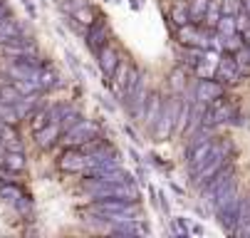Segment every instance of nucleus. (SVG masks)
I'll return each instance as SVG.
<instances>
[{
    "instance_id": "nucleus-36",
    "label": "nucleus",
    "mask_w": 250,
    "mask_h": 238,
    "mask_svg": "<svg viewBox=\"0 0 250 238\" xmlns=\"http://www.w3.org/2000/svg\"><path fill=\"white\" fill-rule=\"evenodd\" d=\"M243 45H245V40H240V35H238V32H235V35H230V38H226V50H233V52H238Z\"/></svg>"
},
{
    "instance_id": "nucleus-8",
    "label": "nucleus",
    "mask_w": 250,
    "mask_h": 238,
    "mask_svg": "<svg viewBox=\"0 0 250 238\" xmlns=\"http://www.w3.org/2000/svg\"><path fill=\"white\" fill-rule=\"evenodd\" d=\"M208 38H210V32L203 30L201 25H196V22H186V25H181V30H178V40H181V45H186V47L208 50Z\"/></svg>"
},
{
    "instance_id": "nucleus-5",
    "label": "nucleus",
    "mask_w": 250,
    "mask_h": 238,
    "mask_svg": "<svg viewBox=\"0 0 250 238\" xmlns=\"http://www.w3.org/2000/svg\"><path fill=\"white\" fill-rule=\"evenodd\" d=\"M210 149H213V139L208 137V134H203V131H193V139L188 142V147H186V161H188V169L191 172H196V169L201 166V161L210 154Z\"/></svg>"
},
{
    "instance_id": "nucleus-31",
    "label": "nucleus",
    "mask_w": 250,
    "mask_h": 238,
    "mask_svg": "<svg viewBox=\"0 0 250 238\" xmlns=\"http://www.w3.org/2000/svg\"><path fill=\"white\" fill-rule=\"evenodd\" d=\"M171 87H173L176 94H181L186 89V72L181 70V67H176V70L171 72Z\"/></svg>"
},
{
    "instance_id": "nucleus-38",
    "label": "nucleus",
    "mask_w": 250,
    "mask_h": 238,
    "mask_svg": "<svg viewBox=\"0 0 250 238\" xmlns=\"http://www.w3.org/2000/svg\"><path fill=\"white\" fill-rule=\"evenodd\" d=\"M5 18H10V8L5 0H0V20H5Z\"/></svg>"
},
{
    "instance_id": "nucleus-4",
    "label": "nucleus",
    "mask_w": 250,
    "mask_h": 238,
    "mask_svg": "<svg viewBox=\"0 0 250 238\" xmlns=\"http://www.w3.org/2000/svg\"><path fill=\"white\" fill-rule=\"evenodd\" d=\"M94 137H99V127H97L94 122L80 119L72 129L62 131V144H64V147H82V144L92 142Z\"/></svg>"
},
{
    "instance_id": "nucleus-6",
    "label": "nucleus",
    "mask_w": 250,
    "mask_h": 238,
    "mask_svg": "<svg viewBox=\"0 0 250 238\" xmlns=\"http://www.w3.org/2000/svg\"><path fill=\"white\" fill-rule=\"evenodd\" d=\"M235 117V107L226 99H213L206 105V112H203V127H218L223 122H230Z\"/></svg>"
},
{
    "instance_id": "nucleus-26",
    "label": "nucleus",
    "mask_w": 250,
    "mask_h": 238,
    "mask_svg": "<svg viewBox=\"0 0 250 238\" xmlns=\"http://www.w3.org/2000/svg\"><path fill=\"white\" fill-rule=\"evenodd\" d=\"M139 80H141V72L136 70V67H129V72H126V80H124V87H122V99H126L134 89H136V85H139Z\"/></svg>"
},
{
    "instance_id": "nucleus-19",
    "label": "nucleus",
    "mask_w": 250,
    "mask_h": 238,
    "mask_svg": "<svg viewBox=\"0 0 250 238\" xmlns=\"http://www.w3.org/2000/svg\"><path fill=\"white\" fill-rule=\"evenodd\" d=\"M35 137H38V147H42V149H50L60 137H62V127L57 124V122H50L45 129H40V131H35Z\"/></svg>"
},
{
    "instance_id": "nucleus-2",
    "label": "nucleus",
    "mask_w": 250,
    "mask_h": 238,
    "mask_svg": "<svg viewBox=\"0 0 250 238\" xmlns=\"http://www.w3.org/2000/svg\"><path fill=\"white\" fill-rule=\"evenodd\" d=\"M178 105H181V97H178V94L164 102L161 114H159V122H156V127L151 129V134H154V139H156V142H166L171 134H173V129H176V114H178Z\"/></svg>"
},
{
    "instance_id": "nucleus-21",
    "label": "nucleus",
    "mask_w": 250,
    "mask_h": 238,
    "mask_svg": "<svg viewBox=\"0 0 250 238\" xmlns=\"http://www.w3.org/2000/svg\"><path fill=\"white\" fill-rule=\"evenodd\" d=\"M38 82H40V87H42V89H55V87H62V77H60L55 70H50V67H42V70H40Z\"/></svg>"
},
{
    "instance_id": "nucleus-13",
    "label": "nucleus",
    "mask_w": 250,
    "mask_h": 238,
    "mask_svg": "<svg viewBox=\"0 0 250 238\" xmlns=\"http://www.w3.org/2000/svg\"><path fill=\"white\" fill-rule=\"evenodd\" d=\"M233 176V169L230 166H223L221 169V172H216V174H213L201 189H203V201H208V203H213V198H216V194H218V189L228 181Z\"/></svg>"
},
{
    "instance_id": "nucleus-14",
    "label": "nucleus",
    "mask_w": 250,
    "mask_h": 238,
    "mask_svg": "<svg viewBox=\"0 0 250 238\" xmlns=\"http://www.w3.org/2000/svg\"><path fill=\"white\" fill-rule=\"evenodd\" d=\"M22 35H25L22 22H18L15 18H5V20H0V45H10V43L20 40Z\"/></svg>"
},
{
    "instance_id": "nucleus-29",
    "label": "nucleus",
    "mask_w": 250,
    "mask_h": 238,
    "mask_svg": "<svg viewBox=\"0 0 250 238\" xmlns=\"http://www.w3.org/2000/svg\"><path fill=\"white\" fill-rule=\"evenodd\" d=\"M235 62H238L240 75H250V45H243V47L235 52Z\"/></svg>"
},
{
    "instance_id": "nucleus-27",
    "label": "nucleus",
    "mask_w": 250,
    "mask_h": 238,
    "mask_svg": "<svg viewBox=\"0 0 250 238\" xmlns=\"http://www.w3.org/2000/svg\"><path fill=\"white\" fill-rule=\"evenodd\" d=\"M216 30L221 32L223 38H230V35H235V18L230 15V13H223L221 15V20H218V25H216Z\"/></svg>"
},
{
    "instance_id": "nucleus-40",
    "label": "nucleus",
    "mask_w": 250,
    "mask_h": 238,
    "mask_svg": "<svg viewBox=\"0 0 250 238\" xmlns=\"http://www.w3.org/2000/svg\"><path fill=\"white\" fill-rule=\"evenodd\" d=\"M124 131H126V134H129V139H134V142H136V144H139V142H141V139H139V137H136V131H134V129H131V127H124Z\"/></svg>"
},
{
    "instance_id": "nucleus-10",
    "label": "nucleus",
    "mask_w": 250,
    "mask_h": 238,
    "mask_svg": "<svg viewBox=\"0 0 250 238\" xmlns=\"http://www.w3.org/2000/svg\"><path fill=\"white\" fill-rule=\"evenodd\" d=\"M238 206H240V194H238V196H233L230 201H226L223 206H218V209H216L221 226H223L226 231H230V233H235V223H238Z\"/></svg>"
},
{
    "instance_id": "nucleus-28",
    "label": "nucleus",
    "mask_w": 250,
    "mask_h": 238,
    "mask_svg": "<svg viewBox=\"0 0 250 238\" xmlns=\"http://www.w3.org/2000/svg\"><path fill=\"white\" fill-rule=\"evenodd\" d=\"M0 119H3L5 124H18L20 122V114H18L15 105H8V102L0 99Z\"/></svg>"
},
{
    "instance_id": "nucleus-7",
    "label": "nucleus",
    "mask_w": 250,
    "mask_h": 238,
    "mask_svg": "<svg viewBox=\"0 0 250 238\" xmlns=\"http://www.w3.org/2000/svg\"><path fill=\"white\" fill-rule=\"evenodd\" d=\"M92 214H129L139 216V203L136 201H124V198H94V206H89Z\"/></svg>"
},
{
    "instance_id": "nucleus-17",
    "label": "nucleus",
    "mask_w": 250,
    "mask_h": 238,
    "mask_svg": "<svg viewBox=\"0 0 250 238\" xmlns=\"http://www.w3.org/2000/svg\"><path fill=\"white\" fill-rule=\"evenodd\" d=\"M161 107H164L161 94H151V97L146 99V107H144V114H141V122H144L149 129H154V127H156L159 114H161Z\"/></svg>"
},
{
    "instance_id": "nucleus-15",
    "label": "nucleus",
    "mask_w": 250,
    "mask_h": 238,
    "mask_svg": "<svg viewBox=\"0 0 250 238\" xmlns=\"http://www.w3.org/2000/svg\"><path fill=\"white\" fill-rule=\"evenodd\" d=\"M218 97H223V85L221 82H216V80H206V77H201V82H198V87H196V99L198 102H213V99H218Z\"/></svg>"
},
{
    "instance_id": "nucleus-30",
    "label": "nucleus",
    "mask_w": 250,
    "mask_h": 238,
    "mask_svg": "<svg viewBox=\"0 0 250 238\" xmlns=\"http://www.w3.org/2000/svg\"><path fill=\"white\" fill-rule=\"evenodd\" d=\"M171 20L181 27V25H186V22H191L188 20V8H186V3H181V5H173L171 8Z\"/></svg>"
},
{
    "instance_id": "nucleus-24",
    "label": "nucleus",
    "mask_w": 250,
    "mask_h": 238,
    "mask_svg": "<svg viewBox=\"0 0 250 238\" xmlns=\"http://www.w3.org/2000/svg\"><path fill=\"white\" fill-rule=\"evenodd\" d=\"M221 15H223V8H221V3H218V0H210V3H208V8H206V15H203V22H206V27H216V25H218V20H221Z\"/></svg>"
},
{
    "instance_id": "nucleus-33",
    "label": "nucleus",
    "mask_w": 250,
    "mask_h": 238,
    "mask_svg": "<svg viewBox=\"0 0 250 238\" xmlns=\"http://www.w3.org/2000/svg\"><path fill=\"white\" fill-rule=\"evenodd\" d=\"M50 124V114H47V109H38L32 114V131H40V129H45Z\"/></svg>"
},
{
    "instance_id": "nucleus-43",
    "label": "nucleus",
    "mask_w": 250,
    "mask_h": 238,
    "mask_svg": "<svg viewBox=\"0 0 250 238\" xmlns=\"http://www.w3.org/2000/svg\"><path fill=\"white\" fill-rule=\"evenodd\" d=\"M243 38H245V45H250V25L245 27V32H243Z\"/></svg>"
},
{
    "instance_id": "nucleus-20",
    "label": "nucleus",
    "mask_w": 250,
    "mask_h": 238,
    "mask_svg": "<svg viewBox=\"0 0 250 238\" xmlns=\"http://www.w3.org/2000/svg\"><path fill=\"white\" fill-rule=\"evenodd\" d=\"M193 102L196 99H191V102H184L181 99V105H178V114H176V131H186V124H188V119H191V112H193Z\"/></svg>"
},
{
    "instance_id": "nucleus-39",
    "label": "nucleus",
    "mask_w": 250,
    "mask_h": 238,
    "mask_svg": "<svg viewBox=\"0 0 250 238\" xmlns=\"http://www.w3.org/2000/svg\"><path fill=\"white\" fill-rule=\"evenodd\" d=\"M22 3H25V8H27L30 18H35V15H38V10H35V5H32V0H22Z\"/></svg>"
},
{
    "instance_id": "nucleus-34",
    "label": "nucleus",
    "mask_w": 250,
    "mask_h": 238,
    "mask_svg": "<svg viewBox=\"0 0 250 238\" xmlns=\"http://www.w3.org/2000/svg\"><path fill=\"white\" fill-rule=\"evenodd\" d=\"M22 194L15 189V186H0V198L3 201H10V203H18V198H20Z\"/></svg>"
},
{
    "instance_id": "nucleus-18",
    "label": "nucleus",
    "mask_w": 250,
    "mask_h": 238,
    "mask_svg": "<svg viewBox=\"0 0 250 238\" xmlns=\"http://www.w3.org/2000/svg\"><path fill=\"white\" fill-rule=\"evenodd\" d=\"M106 32H109V30H106L104 22H92V25H89V32H87V47H89L94 55L106 45Z\"/></svg>"
},
{
    "instance_id": "nucleus-23",
    "label": "nucleus",
    "mask_w": 250,
    "mask_h": 238,
    "mask_svg": "<svg viewBox=\"0 0 250 238\" xmlns=\"http://www.w3.org/2000/svg\"><path fill=\"white\" fill-rule=\"evenodd\" d=\"M129 67H131V65H126V62H122V60H119L117 70H114V72H112V77H109V80H112V89H114L119 97H122V87H124V80H126Z\"/></svg>"
},
{
    "instance_id": "nucleus-22",
    "label": "nucleus",
    "mask_w": 250,
    "mask_h": 238,
    "mask_svg": "<svg viewBox=\"0 0 250 238\" xmlns=\"http://www.w3.org/2000/svg\"><path fill=\"white\" fill-rule=\"evenodd\" d=\"M210 0H188L186 8H188V20L191 22H203V15H206V8H208Z\"/></svg>"
},
{
    "instance_id": "nucleus-16",
    "label": "nucleus",
    "mask_w": 250,
    "mask_h": 238,
    "mask_svg": "<svg viewBox=\"0 0 250 238\" xmlns=\"http://www.w3.org/2000/svg\"><path fill=\"white\" fill-rule=\"evenodd\" d=\"M60 169H64V172H84L87 169V154L77 151V149H67L60 159Z\"/></svg>"
},
{
    "instance_id": "nucleus-32",
    "label": "nucleus",
    "mask_w": 250,
    "mask_h": 238,
    "mask_svg": "<svg viewBox=\"0 0 250 238\" xmlns=\"http://www.w3.org/2000/svg\"><path fill=\"white\" fill-rule=\"evenodd\" d=\"M72 20L80 22V25H87V27H89V25L94 22V13H92L87 5H82V8H77V10L72 13Z\"/></svg>"
},
{
    "instance_id": "nucleus-41",
    "label": "nucleus",
    "mask_w": 250,
    "mask_h": 238,
    "mask_svg": "<svg viewBox=\"0 0 250 238\" xmlns=\"http://www.w3.org/2000/svg\"><path fill=\"white\" fill-rule=\"evenodd\" d=\"M188 231H191V233H196V236H201V233H203V228H201L198 223H188Z\"/></svg>"
},
{
    "instance_id": "nucleus-9",
    "label": "nucleus",
    "mask_w": 250,
    "mask_h": 238,
    "mask_svg": "<svg viewBox=\"0 0 250 238\" xmlns=\"http://www.w3.org/2000/svg\"><path fill=\"white\" fill-rule=\"evenodd\" d=\"M146 99H149V92H146V77L141 75L136 89L124 99V105H126V109H129V114H131L134 119H141V114H144V107H146Z\"/></svg>"
},
{
    "instance_id": "nucleus-11",
    "label": "nucleus",
    "mask_w": 250,
    "mask_h": 238,
    "mask_svg": "<svg viewBox=\"0 0 250 238\" xmlns=\"http://www.w3.org/2000/svg\"><path fill=\"white\" fill-rule=\"evenodd\" d=\"M216 75H218V80H223V82H230V85L240 82V77H243V75H240V70H238V62H235V55H230V52L221 55Z\"/></svg>"
},
{
    "instance_id": "nucleus-44",
    "label": "nucleus",
    "mask_w": 250,
    "mask_h": 238,
    "mask_svg": "<svg viewBox=\"0 0 250 238\" xmlns=\"http://www.w3.org/2000/svg\"><path fill=\"white\" fill-rule=\"evenodd\" d=\"M245 10H248V15H250V0H245V5H243Z\"/></svg>"
},
{
    "instance_id": "nucleus-1",
    "label": "nucleus",
    "mask_w": 250,
    "mask_h": 238,
    "mask_svg": "<svg viewBox=\"0 0 250 238\" xmlns=\"http://www.w3.org/2000/svg\"><path fill=\"white\" fill-rule=\"evenodd\" d=\"M87 194L94 198H124V201H139V191L134 181H122V184H109V181H99V179H87L84 181Z\"/></svg>"
},
{
    "instance_id": "nucleus-25",
    "label": "nucleus",
    "mask_w": 250,
    "mask_h": 238,
    "mask_svg": "<svg viewBox=\"0 0 250 238\" xmlns=\"http://www.w3.org/2000/svg\"><path fill=\"white\" fill-rule=\"evenodd\" d=\"M3 166L8 169V172H22L25 169V156L22 151H8L3 156Z\"/></svg>"
},
{
    "instance_id": "nucleus-42",
    "label": "nucleus",
    "mask_w": 250,
    "mask_h": 238,
    "mask_svg": "<svg viewBox=\"0 0 250 238\" xmlns=\"http://www.w3.org/2000/svg\"><path fill=\"white\" fill-rule=\"evenodd\" d=\"M129 156L136 161V164H141V159H139V154H136V149H129Z\"/></svg>"
},
{
    "instance_id": "nucleus-3",
    "label": "nucleus",
    "mask_w": 250,
    "mask_h": 238,
    "mask_svg": "<svg viewBox=\"0 0 250 238\" xmlns=\"http://www.w3.org/2000/svg\"><path fill=\"white\" fill-rule=\"evenodd\" d=\"M223 166H226V147H216V144H213L210 154L201 161V166L196 169V172H191L193 184H196V186H203V184H206L213 174L221 172Z\"/></svg>"
},
{
    "instance_id": "nucleus-37",
    "label": "nucleus",
    "mask_w": 250,
    "mask_h": 238,
    "mask_svg": "<svg viewBox=\"0 0 250 238\" xmlns=\"http://www.w3.org/2000/svg\"><path fill=\"white\" fill-rule=\"evenodd\" d=\"M67 62H69V67L75 70V75H82V70H80V62H77V57H75L72 52H67Z\"/></svg>"
},
{
    "instance_id": "nucleus-12",
    "label": "nucleus",
    "mask_w": 250,
    "mask_h": 238,
    "mask_svg": "<svg viewBox=\"0 0 250 238\" xmlns=\"http://www.w3.org/2000/svg\"><path fill=\"white\" fill-rule=\"evenodd\" d=\"M97 65H99V70H102V75H104V85H106V82H109V77H112V72L117 70V65H119L117 50H114L112 45H104V47L97 52Z\"/></svg>"
},
{
    "instance_id": "nucleus-35",
    "label": "nucleus",
    "mask_w": 250,
    "mask_h": 238,
    "mask_svg": "<svg viewBox=\"0 0 250 238\" xmlns=\"http://www.w3.org/2000/svg\"><path fill=\"white\" fill-rule=\"evenodd\" d=\"M250 25V15H248V10L245 8H240L238 10V15H235V30L238 32H245V27Z\"/></svg>"
}]
</instances>
